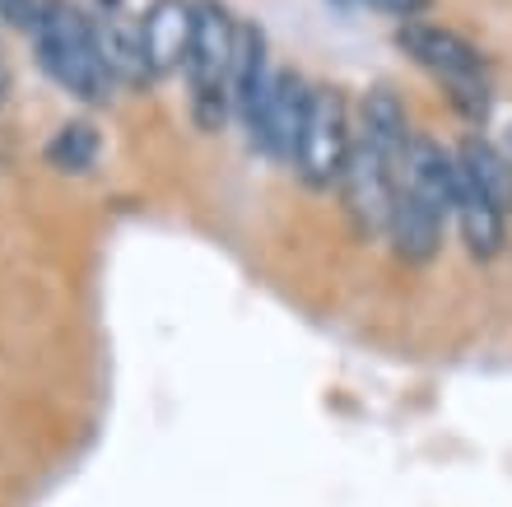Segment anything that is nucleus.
<instances>
[{
    "instance_id": "f257e3e1",
    "label": "nucleus",
    "mask_w": 512,
    "mask_h": 507,
    "mask_svg": "<svg viewBox=\"0 0 512 507\" xmlns=\"http://www.w3.org/2000/svg\"><path fill=\"white\" fill-rule=\"evenodd\" d=\"M33 42H38L42 70H47L70 98H80V103H103V98H108L112 80H108V70H103V56H98L94 24H89L75 5L47 0L38 28H33Z\"/></svg>"
},
{
    "instance_id": "f03ea898",
    "label": "nucleus",
    "mask_w": 512,
    "mask_h": 507,
    "mask_svg": "<svg viewBox=\"0 0 512 507\" xmlns=\"http://www.w3.org/2000/svg\"><path fill=\"white\" fill-rule=\"evenodd\" d=\"M233 47H238V19L219 0H196V33H191L187 80H191V107L205 131H219L229 112V70Z\"/></svg>"
},
{
    "instance_id": "7ed1b4c3",
    "label": "nucleus",
    "mask_w": 512,
    "mask_h": 507,
    "mask_svg": "<svg viewBox=\"0 0 512 507\" xmlns=\"http://www.w3.org/2000/svg\"><path fill=\"white\" fill-rule=\"evenodd\" d=\"M396 42L405 52L415 56L419 66L438 75V80L452 89V103L466 112V117H485L489 107V84H485V61L475 52L471 42L452 33V28H438V24H419V19H405L396 28Z\"/></svg>"
},
{
    "instance_id": "20e7f679",
    "label": "nucleus",
    "mask_w": 512,
    "mask_h": 507,
    "mask_svg": "<svg viewBox=\"0 0 512 507\" xmlns=\"http://www.w3.org/2000/svg\"><path fill=\"white\" fill-rule=\"evenodd\" d=\"M350 149H354V131H350L345 98H340L336 89H312L308 121H303V135H298V149H294L298 177H303L312 191L336 187L340 177H345Z\"/></svg>"
},
{
    "instance_id": "39448f33",
    "label": "nucleus",
    "mask_w": 512,
    "mask_h": 507,
    "mask_svg": "<svg viewBox=\"0 0 512 507\" xmlns=\"http://www.w3.org/2000/svg\"><path fill=\"white\" fill-rule=\"evenodd\" d=\"M308 98L312 89L298 80L294 70H275L266 84L261 103L252 107L247 117V131L270 159H284L294 163V149H298V135H303V121H308Z\"/></svg>"
},
{
    "instance_id": "423d86ee",
    "label": "nucleus",
    "mask_w": 512,
    "mask_h": 507,
    "mask_svg": "<svg viewBox=\"0 0 512 507\" xmlns=\"http://www.w3.org/2000/svg\"><path fill=\"white\" fill-rule=\"evenodd\" d=\"M340 187H345V201H350V214L359 219V228L387 233L391 201H396V168L382 159L378 149L364 145V140H354Z\"/></svg>"
},
{
    "instance_id": "0eeeda50",
    "label": "nucleus",
    "mask_w": 512,
    "mask_h": 507,
    "mask_svg": "<svg viewBox=\"0 0 512 507\" xmlns=\"http://www.w3.org/2000/svg\"><path fill=\"white\" fill-rule=\"evenodd\" d=\"M191 33H196V0H149L145 5L140 42H145V61L154 80L187 70Z\"/></svg>"
},
{
    "instance_id": "6e6552de",
    "label": "nucleus",
    "mask_w": 512,
    "mask_h": 507,
    "mask_svg": "<svg viewBox=\"0 0 512 507\" xmlns=\"http://www.w3.org/2000/svg\"><path fill=\"white\" fill-rule=\"evenodd\" d=\"M443 224H447V214H438L433 205H424L419 196H410V191L396 182L387 233H391V242H396V256H401V261H415V266L433 261L438 247H443Z\"/></svg>"
},
{
    "instance_id": "1a4fd4ad",
    "label": "nucleus",
    "mask_w": 512,
    "mask_h": 507,
    "mask_svg": "<svg viewBox=\"0 0 512 507\" xmlns=\"http://www.w3.org/2000/svg\"><path fill=\"white\" fill-rule=\"evenodd\" d=\"M98 38V56H103V70H108L112 84L122 89H145L154 75H149L145 61V42H140V19L131 14H108L103 24H94Z\"/></svg>"
},
{
    "instance_id": "9d476101",
    "label": "nucleus",
    "mask_w": 512,
    "mask_h": 507,
    "mask_svg": "<svg viewBox=\"0 0 512 507\" xmlns=\"http://www.w3.org/2000/svg\"><path fill=\"white\" fill-rule=\"evenodd\" d=\"M452 159H457V154H452ZM452 219L461 224V238H466L471 256L503 252V210L466 177L461 163H457V187H452Z\"/></svg>"
},
{
    "instance_id": "9b49d317",
    "label": "nucleus",
    "mask_w": 512,
    "mask_h": 507,
    "mask_svg": "<svg viewBox=\"0 0 512 507\" xmlns=\"http://www.w3.org/2000/svg\"><path fill=\"white\" fill-rule=\"evenodd\" d=\"M270 61H266V33L256 24H238V47H233V70H229V103L238 107V117H252V107L261 103L270 84Z\"/></svg>"
},
{
    "instance_id": "f8f14e48",
    "label": "nucleus",
    "mask_w": 512,
    "mask_h": 507,
    "mask_svg": "<svg viewBox=\"0 0 512 507\" xmlns=\"http://www.w3.org/2000/svg\"><path fill=\"white\" fill-rule=\"evenodd\" d=\"M359 140L378 149L382 159L396 168V177H401L405 149H410L415 135H410V121H405L401 98L391 94V89H373V94L364 98V131H359Z\"/></svg>"
},
{
    "instance_id": "ddd939ff",
    "label": "nucleus",
    "mask_w": 512,
    "mask_h": 507,
    "mask_svg": "<svg viewBox=\"0 0 512 507\" xmlns=\"http://www.w3.org/2000/svg\"><path fill=\"white\" fill-rule=\"evenodd\" d=\"M457 163L466 168V177L485 191L489 201L499 205V210H508L512 205V163L503 159L499 149L485 145V140H466V145L457 149Z\"/></svg>"
},
{
    "instance_id": "4468645a",
    "label": "nucleus",
    "mask_w": 512,
    "mask_h": 507,
    "mask_svg": "<svg viewBox=\"0 0 512 507\" xmlns=\"http://www.w3.org/2000/svg\"><path fill=\"white\" fill-rule=\"evenodd\" d=\"M98 159V131L89 121H66L61 131L47 140V163L61 173H89Z\"/></svg>"
},
{
    "instance_id": "2eb2a0df",
    "label": "nucleus",
    "mask_w": 512,
    "mask_h": 507,
    "mask_svg": "<svg viewBox=\"0 0 512 507\" xmlns=\"http://www.w3.org/2000/svg\"><path fill=\"white\" fill-rule=\"evenodd\" d=\"M340 10H378V14H396V19H415L429 0H336Z\"/></svg>"
},
{
    "instance_id": "dca6fc26",
    "label": "nucleus",
    "mask_w": 512,
    "mask_h": 507,
    "mask_svg": "<svg viewBox=\"0 0 512 507\" xmlns=\"http://www.w3.org/2000/svg\"><path fill=\"white\" fill-rule=\"evenodd\" d=\"M42 5H47V0H0V19L33 33V28H38V19H42Z\"/></svg>"
}]
</instances>
